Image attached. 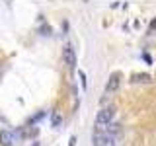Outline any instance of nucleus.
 Segmentation results:
<instances>
[{
	"instance_id": "nucleus-3",
	"label": "nucleus",
	"mask_w": 156,
	"mask_h": 146,
	"mask_svg": "<svg viewBox=\"0 0 156 146\" xmlns=\"http://www.w3.org/2000/svg\"><path fill=\"white\" fill-rule=\"evenodd\" d=\"M62 61H65L66 66H76V51L72 45H65L62 47Z\"/></svg>"
},
{
	"instance_id": "nucleus-9",
	"label": "nucleus",
	"mask_w": 156,
	"mask_h": 146,
	"mask_svg": "<svg viewBox=\"0 0 156 146\" xmlns=\"http://www.w3.org/2000/svg\"><path fill=\"white\" fill-rule=\"evenodd\" d=\"M76 144V136H70V142H68V146H74Z\"/></svg>"
},
{
	"instance_id": "nucleus-6",
	"label": "nucleus",
	"mask_w": 156,
	"mask_h": 146,
	"mask_svg": "<svg viewBox=\"0 0 156 146\" xmlns=\"http://www.w3.org/2000/svg\"><path fill=\"white\" fill-rule=\"evenodd\" d=\"M131 82H135V84H150V82H152V76L150 74H135L131 78Z\"/></svg>"
},
{
	"instance_id": "nucleus-7",
	"label": "nucleus",
	"mask_w": 156,
	"mask_h": 146,
	"mask_svg": "<svg viewBox=\"0 0 156 146\" xmlns=\"http://www.w3.org/2000/svg\"><path fill=\"white\" fill-rule=\"evenodd\" d=\"M61 123H62V119H61V115H58V111H53V115H51V127L58 129Z\"/></svg>"
},
{
	"instance_id": "nucleus-5",
	"label": "nucleus",
	"mask_w": 156,
	"mask_h": 146,
	"mask_svg": "<svg viewBox=\"0 0 156 146\" xmlns=\"http://www.w3.org/2000/svg\"><path fill=\"white\" fill-rule=\"evenodd\" d=\"M0 144L12 146L14 144V133H10V130H0Z\"/></svg>"
},
{
	"instance_id": "nucleus-4",
	"label": "nucleus",
	"mask_w": 156,
	"mask_h": 146,
	"mask_svg": "<svg viewBox=\"0 0 156 146\" xmlns=\"http://www.w3.org/2000/svg\"><path fill=\"white\" fill-rule=\"evenodd\" d=\"M119 86H121V76L117 72H113L105 82V94H113V92L119 90Z\"/></svg>"
},
{
	"instance_id": "nucleus-2",
	"label": "nucleus",
	"mask_w": 156,
	"mask_h": 146,
	"mask_svg": "<svg viewBox=\"0 0 156 146\" xmlns=\"http://www.w3.org/2000/svg\"><path fill=\"white\" fill-rule=\"evenodd\" d=\"M92 142H94V146H115V136L105 133H96L92 136Z\"/></svg>"
},
{
	"instance_id": "nucleus-1",
	"label": "nucleus",
	"mask_w": 156,
	"mask_h": 146,
	"mask_svg": "<svg viewBox=\"0 0 156 146\" xmlns=\"http://www.w3.org/2000/svg\"><path fill=\"white\" fill-rule=\"evenodd\" d=\"M113 117H115V107H113V105L104 107V109H101L100 113L96 115V125L100 127V129H104L105 125H109L111 121H113Z\"/></svg>"
},
{
	"instance_id": "nucleus-8",
	"label": "nucleus",
	"mask_w": 156,
	"mask_h": 146,
	"mask_svg": "<svg viewBox=\"0 0 156 146\" xmlns=\"http://www.w3.org/2000/svg\"><path fill=\"white\" fill-rule=\"evenodd\" d=\"M78 76H80V80H82V88L86 90V74H84L82 70H78Z\"/></svg>"
}]
</instances>
